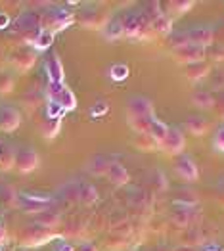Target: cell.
Listing matches in <instances>:
<instances>
[{"label": "cell", "mask_w": 224, "mask_h": 251, "mask_svg": "<svg viewBox=\"0 0 224 251\" xmlns=\"http://www.w3.org/2000/svg\"><path fill=\"white\" fill-rule=\"evenodd\" d=\"M77 198H81L82 203H86V205H92V203H96V200H98V192L94 190V186L86 184V186H81L79 194H77Z\"/></svg>", "instance_id": "cell-24"}, {"label": "cell", "mask_w": 224, "mask_h": 251, "mask_svg": "<svg viewBox=\"0 0 224 251\" xmlns=\"http://www.w3.org/2000/svg\"><path fill=\"white\" fill-rule=\"evenodd\" d=\"M174 58L182 63H198L205 60V48L203 46H198V44H192V42H186L182 46H174L173 50Z\"/></svg>", "instance_id": "cell-2"}, {"label": "cell", "mask_w": 224, "mask_h": 251, "mask_svg": "<svg viewBox=\"0 0 224 251\" xmlns=\"http://www.w3.org/2000/svg\"><path fill=\"white\" fill-rule=\"evenodd\" d=\"M61 90H63V83H48V86H46V92H48V98L50 100H56V96L60 94Z\"/></svg>", "instance_id": "cell-30"}, {"label": "cell", "mask_w": 224, "mask_h": 251, "mask_svg": "<svg viewBox=\"0 0 224 251\" xmlns=\"http://www.w3.org/2000/svg\"><path fill=\"white\" fill-rule=\"evenodd\" d=\"M153 29L155 31H159V33H169L171 31V20L167 18V16H163V14H159L155 20H153Z\"/></svg>", "instance_id": "cell-28"}, {"label": "cell", "mask_w": 224, "mask_h": 251, "mask_svg": "<svg viewBox=\"0 0 224 251\" xmlns=\"http://www.w3.org/2000/svg\"><path fill=\"white\" fill-rule=\"evenodd\" d=\"M46 73H48V77H50L52 83H63V77H65L63 65H61L60 58H58L56 54H52V56L46 60Z\"/></svg>", "instance_id": "cell-12"}, {"label": "cell", "mask_w": 224, "mask_h": 251, "mask_svg": "<svg viewBox=\"0 0 224 251\" xmlns=\"http://www.w3.org/2000/svg\"><path fill=\"white\" fill-rule=\"evenodd\" d=\"M61 113H63V107H61L58 102L50 100L48 105H46V115H48V119H61Z\"/></svg>", "instance_id": "cell-29"}, {"label": "cell", "mask_w": 224, "mask_h": 251, "mask_svg": "<svg viewBox=\"0 0 224 251\" xmlns=\"http://www.w3.org/2000/svg\"><path fill=\"white\" fill-rule=\"evenodd\" d=\"M213 144H215V148H217L219 151H224V126H221V128L215 132V140H213Z\"/></svg>", "instance_id": "cell-31"}, {"label": "cell", "mask_w": 224, "mask_h": 251, "mask_svg": "<svg viewBox=\"0 0 224 251\" xmlns=\"http://www.w3.org/2000/svg\"><path fill=\"white\" fill-rule=\"evenodd\" d=\"M188 42L192 44H198V46H209L213 42V29L209 27H198V29H192L190 33H186Z\"/></svg>", "instance_id": "cell-10"}, {"label": "cell", "mask_w": 224, "mask_h": 251, "mask_svg": "<svg viewBox=\"0 0 224 251\" xmlns=\"http://www.w3.org/2000/svg\"><path fill=\"white\" fill-rule=\"evenodd\" d=\"M71 21H73V14H69L65 10H56V12H52L44 18V25H46V31L56 33V31L65 29Z\"/></svg>", "instance_id": "cell-5"}, {"label": "cell", "mask_w": 224, "mask_h": 251, "mask_svg": "<svg viewBox=\"0 0 224 251\" xmlns=\"http://www.w3.org/2000/svg\"><path fill=\"white\" fill-rule=\"evenodd\" d=\"M153 119H155L153 115H130V126L140 134H149Z\"/></svg>", "instance_id": "cell-14"}, {"label": "cell", "mask_w": 224, "mask_h": 251, "mask_svg": "<svg viewBox=\"0 0 224 251\" xmlns=\"http://www.w3.org/2000/svg\"><path fill=\"white\" fill-rule=\"evenodd\" d=\"M128 111L130 115H153V105L144 96H134L128 100Z\"/></svg>", "instance_id": "cell-11"}, {"label": "cell", "mask_w": 224, "mask_h": 251, "mask_svg": "<svg viewBox=\"0 0 224 251\" xmlns=\"http://www.w3.org/2000/svg\"><path fill=\"white\" fill-rule=\"evenodd\" d=\"M8 23H10V18L6 14H0V29H4Z\"/></svg>", "instance_id": "cell-36"}, {"label": "cell", "mask_w": 224, "mask_h": 251, "mask_svg": "<svg viewBox=\"0 0 224 251\" xmlns=\"http://www.w3.org/2000/svg\"><path fill=\"white\" fill-rule=\"evenodd\" d=\"M186 126H188L194 134H203L205 130H207V121L201 119V117H190V119L186 121Z\"/></svg>", "instance_id": "cell-25"}, {"label": "cell", "mask_w": 224, "mask_h": 251, "mask_svg": "<svg viewBox=\"0 0 224 251\" xmlns=\"http://www.w3.org/2000/svg\"><path fill=\"white\" fill-rule=\"evenodd\" d=\"M0 150H2V146H0Z\"/></svg>", "instance_id": "cell-41"}, {"label": "cell", "mask_w": 224, "mask_h": 251, "mask_svg": "<svg viewBox=\"0 0 224 251\" xmlns=\"http://www.w3.org/2000/svg\"><path fill=\"white\" fill-rule=\"evenodd\" d=\"M16 150L12 146H6L0 150V171H10L16 167Z\"/></svg>", "instance_id": "cell-15"}, {"label": "cell", "mask_w": 224, "mask_h": 251, "mask_svg": "<svg viewBox=\"0 0 224 251\" xmlns=\"http://www.w3.org/2000/svg\"><path fill=\"white\" fill-rule=\"evenodd\" d=\"M52 238H54L52 228H46V226H42V225L37 223V225H31V226H27L23 230L20 242L23 248H39V246L48 244Z\"/></svg>", "instance_id": "cell-1"}, {"label": "cell", "mask_w": 224, "mask_h": 251, "mask_svg": "<svg viewBox=\"0 0 224 251\" xmlns=\"http://www.w3.org/2000/svg\"><path fill=\"white\" fill-rule=\"evenodd\" d=\"M54 102H58L63 107V111H69V109H75L77 107V98H75V94L67 86H63V90L56 96Z\"/></svg>", "instance_id": "cell-17"}, {"label": "cell", "mask_w": 224, "mask_h": 251, "mask_svg": "<svg viewBox=\"0 0 224 251\" xmlns=\"http://www.w3.org/2000/svg\"><path fill=\"white\" fill-rule=\"evenodd\" d=\"M14 88V77L10 73H0V94H10Z\"/></svg>", "instance_id": "cell-26"}, {"label": "cell", "mask_w": 224, "mask_h": 251, "mask_svg": "<svg viewBox=\"0 0 224 251\" xmlns=\"http://www.w3.org/2000/svg\"><path fill=\"white\" fill-rule=\"evenodd\" d=\"M161 146L167 150V153H180L186 146V138L176 126H169V132L161 142Z\"/></svg>", "instance_id": "cell-6"}, {"label": "cell", "mask_w": 224, "mask_h": 251, "mask_svg": "<svg viewBox=\"0 0 224 251\" xmlns=\"http://www.w3.org/2000/svg\"><path fill=\"white\" fill-rule=\"evenodd\" d=\"M52 42H54V33H50L46 29H41L37 39L33 41V46H35V50H48L52 46Z\"/></svg>", "instance_id": "cell-18"}, {"label": "cell", "mask_w": 224, "mask_h": 251, "mask_svg": "<svg viewBox=\"0 0 224 251\" xmlns=\"http://www.w3.org/2000/svg\"><path fill=\"white\" fill-rule=\"evenodd\" d=\"M192 102L198 105V107H203V109H209V107L215 105L213 96H211L207 90H196V92L192 94Z\"/></svg>", "instance_id": "cell-19"}, {"label": "cell", "mask_w": 224, "mask_h": 251, "mask_svg": "<svg viewBox=\"0 0 224 251\" xmlns=\"http://www.w3.org/2000/svg\"><path fill=\"white\" fill-rule=\"evenodd\" d=\"M142 29H144V16H140V14L128 16L124 20V23H123V33H126V35H136Z\"/></svg>", "instance_id": "cell-16"}, {"label": "cell", "mask_w": 224, "mask_h": 251, "mask_svg": "<svg viewBox=\"0 0 224 251\" xmlns=\"http://www.w3.org/2000/svg\"><path fill=\"white\" fill-rule=\"evenodd\" d=\"M4 240H6V228H4L2 225H0V244H2Z\"/></svg>", "instance_id": "cell-38"}, {"label": "cell", "mask_w": 224, "mask_h": 251, "mask_svg": "<svg viewBox=\"0 0 224 251\" xmlns=\"http://www.w3.org/2000/svg\"><path fill=\"white\" fill-rule=\"evenodd\" d=\"M174 219H176V223L186 225V223H188V207H178L176 215H174Z\"/></svg>", "instance_id": "cell-32"}, {"label": "cell", "mask_w": 224, "mask_h": 251, "mask_svg": "<svg viewBox=\"0 0 224 251\" xmlns=\"http://www.w3.org/2000/svg\"><path fill=\"white\" fill-rule=\"evenodd\" d=\"M39 165H41V157L33 148H23L16 153V169L20 171L21 175L37 171Z\"/></svg>", "instance_id": "cell-3"}, {"label": "cell", "mask_w": 224, "mask_h": 251, "mask_svg": "<svg viewBox=\"0 0 224 251\" xmlns=\"http://www.w3.org/2000/svg\"><path fill=\"white\" fill-rule=\"evenodd\" d=\"M167 132H169V126L165 125L163 121L153 119V123H151V130H149V136L153 138V142L161 144V142L165 140V136H167Z\"/></svg>", "instance_id": "cell-20"}, {"label": "cell", "mask_w": 224, "mask_h": 251, "mask_svg": "<svg viewBox=\"0 0 224 251\" xmlns=\"http://www.w3.org/2000/svg\"><path fill=\"white\" fill-rule=\"evenodd\" d=\"M176 173L182 176L184 180H198L199 178V171L194 159H190L188 155H180L176 161Z\"/></svg>", "instance_id": "cell-8"}, {"label": "cell", "mask_w": 224, "mask_h": 251, "mask_svg": "<svg viewBox=\"0 0 224 251\" xmlns=\"http://www.w3.org/2000/svg\"><path fill=\"white\" fill-rule=\"evenodd\" d=\"M105 176L109 178V182H113L115 186H124L128 182V171L121 163H109V167L105 171Z\"/></svg>", "instance_id": "cell-9"}, {"label": "cell", "mask_w": 224, "mask_h": 251, "mask_svg": "<svg viewBox=\"0 0 224 251\" xmlns=\"http://www.w3.org/2000/svg\"><path fill=\"white\" fill-rule=\"evenodd\" d=\"M58 251H75V250H73V246H71V244H61Z\"/></svg>", "instance_id": "cell-37"}, {"label": "cell", "mask_w": 224, "mask_h": 251, "mask_svg": "<svg viewBox=\"0 0 224 251\" xmlns=\"http://www.w3.org/2000/svg\"><path fill=\"white\" fill-rule=\"evenodd\" d=\"M107 111V104L105 102H96V107L92 109V115H100V113H105Z\"/></svg>", "instance_id": "cell-33"}, {"label": "cell", "mask_w": 224, "mask_h": 251, "mask_svg": "<svg viewBox=\"0 0 224 251\" xmlns=\"http://www.w3.org/2000/svg\"><path fill=\"white\" fill-rule=\"evenodd\" d=\"M205 251H224V248L219 246V244H209V246L205 248Z\"/></svg>", "instance_id": "cell-35"}, {"label": "cell", "mask_w": 224, "mask_h": 251, "mask_svg": "<svg viewBox=\"0 0 224 251\" xmlns=\"http://www.w3.org/2000/svg\"><path fill=\"white\" fill-rule=\"evenodd\" d=\"M0 251H4V250H2V246H0Z\"/></svg>", "instance_id": "cell-39"}, {"label": "cell", "mask_w": 224, "mask_h": 251, "mask_svg": "<svg viewBox=\"0 0 224 251\" xmlns=\"http://www.w3.org/2000/svg\"><path fill=\"white\" fill-rule=\"evenodd\" d=\"M128 75H130V69H128L126 63H115V65H111V69H109V77H111L113 81H117V83L124 81Z\"/></svg>", "instance_id": "cell-23"}, {"label": "cell", "mask_w": 224, "mask_h": 251, "mask_svg": "<svg viewBox=\"0 0 224 251\" xmlns=\"http://www.w3.org/2000/svg\"><path fill=\"white\" fill-rule=\"evenodd\" d=\"M21 125V113L8 104L0 105V130L2 132H14Z\"/></svg>", "instance_id": "cell-4"}, {"label": "cell", "mask_w": 224, "mask_h": 251, "mask_svg": "<svg viewBox=\"0 0 224 251\" xmlns=\"http://www.w3.org/2000/svg\"><path fill=\"white\" fill-rule=\"evenodd\" d=\"M184 73H186V77H188L190 81H199V79H203L205 75L209 73V65L205 62L188 63V65L184 67Z\"/></svg>", "instance_id": "cell-13"}, {"label": "cell", "mask_w": 224, "mask_h": 251, "mask_svg": "<svg viewBox=\"0 0 224 251\" xmlns=\"http://www.w3.org/2000/svg\"><path fill=\"white\" fill-rule=\"evenodd\" d=\"M21 251H29V250H21Z\"/></svg>", "instance_id": "cell-40"}, {"label": "cell", "mask_w": 224, "mask_h": 251, "mask_svg": "<svg viewBox=\"0 0 224 251\" xmlns=\"http://www.w3.org/2000/svg\"><path fill=\"white\" fill-rule=\"evenodd\" d=\"M103 33H105L109 39H117L119 35H123V21H117V20L109 21V25L105 27Z\"/></svg>", "instance_id": "cell-27"}, {"label": "cell", "mask_w": 224, "mask_h": 251, "mask_svg": "<svg viewBox=\"0 0 224 251\" xmlns=\"http://www.w3.org/2000/svg\"><path fill=\"white\" fill-rule=\"evenodd\" d=\"M37 63V52L29 48H20L12 54V65L20 71H29Z\"/></svg>", "instance_id": "cell-7"}, {"label": "cell", "mask_w": 224, "mask_h": 251, "mask_svg": "<svg viewBox=\"0 0 224 251\" xmlns=\"http://www.w3.org/2000/svg\"><path fill=\"white\" fill-rule=\"evenodd\" d=\"M37 223L42 225V226H46V228H54L58 223H60V217H58V213H54V211H42L39 213V217H37Z\"/></svg>", "instance_id": "cell-22"}, {"label": "cell", "mask_w": 224, "mask_h": 251, "mask_svg": "<svg viewBox=\"0 0 224 251\" xmlns=\"http://www.w3.org/2000/svg\"><path fill=\"white\" fill-rule=\"evenodd\" d=\"M79 251H98V250H96V246H94V244L86 242V244H81V248H79Z\"/></svg>", "instance_id": "cell-34"}, {"label": "cell", "mask_w": 224, "mask_h": 251, "mask_svg": "<svg viewBox=\"0 0 224 251\" xmlns=\"http://www.w3.org/2000/svg\"><path fill=\"white\" fill-rule=\"evenodd\" d=\"M60 126H61V119H46L41 126L44 138H48V140L50 138H56V134L60 132Z\"/></svg>", "instance_id": "cell-21"}]
</instances>
